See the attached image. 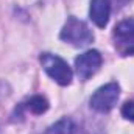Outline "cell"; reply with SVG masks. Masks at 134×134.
Returning a JSON list of instances; mask_svg holds the SVG:
<instances>
[{
    "label": "cell",
    "instance_id": "cell-4",
    "mask_svg": "<svg viewBox=\"0 0 134 134\" xmlns=\"http://www.w3.org/2000/svg\"><path fill=\"white\" fill-rule=\"evenodd\" d=\"M119 97H120V87L117 83H108L104 86L98 87L92 97H91V108L97 112H109L111 109H114V106L117 104L119 101Z\"/></svg>",
    "mask_w": 134,
    "mask_h": 134
},
{
    "label": "cell",
    "instance_id": "cell-10",
    "mask_svg": "<svg viewBox=\"0 0 134 134\" xmlns=\"http://www.w3.org/2000/svg\"><path fill=\"white\" fill-rule=\"evenodd\" d=\"M119 2H120V3H126L128 0H119Z\"/></svg>",
    "mask_w": 134,
    "mask_h": 134
},
{
    "label": "cell",
    "instance_id": "cell-7",
    "mask_svg": "<svg viewBox=\"0 0 134 134\" xmlns=\"http://www.w3.org/2000/svg\"><path fill=\"white\" fill-rule=\"evenodd\" d=\"M22 108L30 111L34 115H39V114H44L48 109V101L42 95H34L31 98H28L25 103H22Z\"/></svg>",
    "mask_w": 134,
    "mask_h": 134
},
{
    "label": "cell",
    "instance_id": "cell-3",
    "mask_svg": "<svg viewBox=\"0 0 134 134\" xmlns=\"http://www.w3.org/2000/svg\"><path fill=\"white\" fill-rule=\"evenodd\" d=\"M114 47L122 56L134 55V17L125 19L114 27L112 31Z\"/></svg>",
    "mask_w": 134,
    "mask_h": 134
},
{
    "label": "cell",
    "instance_id": "cell-9",
    "mask_svg": "<svg viewBox=\"0 0 134 134\" xmlns=\"http://www.w3.org/2000/svg\"><path fill=\"white\" fill-rule=\"evenodd\" d=\"M120 112H122V115H123L126 120L134 122V101H126V103H123Z\"/></svg>",
    "mask_w": 134,
    "mask_h": 134
},
{
    "label": "cell",
    "instance_id": "cell-5",
    "mask_svg": "<svg viewBox=\"0 0 134 134\" xmlns=\"http://www.w3.org/2000/svg\"><path fill=\"white\" fill-rule=\"evenodd\" d=\"M101 63H103V58L100 52L97 50H87L81 53L75 59V70H76L78 78L81 81H87L91 76H94L100 70Z\"/></svg>",
    "mask_w": 134,
    "mask_h": 134
},
{
    "label": "cell",
    "instance_id": "cell-6",
    "mask_svg": "<svg viewBox=\"0 0 134 134\" xmlns=\"http://www.w3.org/2000/svg\"><path fill=\"white\" fill-rule=\"evenodd\" d=\"M109 16H111V0H91L89 17L98 28H104L108 25Z\"/></svg>",
    "mask_w": 134,
    "mask_h": 134
},
{
    "label": "cell",
    "instance_id": "cell-2",
    "mask_svg": "<svg viewBox=\"0 0 134 134\" xmlns=\"http://www.w3.org/2000/svg\"><path fill=\"white\" fill-rule=\"evenodd\" d=\"M39 61H41L42 69L45 70V73L55 83H58L59 86H69L72 83V76H73L72 69L58 55H53V53H41Z\"/></svg>",
    "mask_w": 134,
    "mask_h": 134
},
{
    "label": "cell",
    "instance_id": "cell-8",
    "mask_svg": "<svg viewBox=\"0 0 134 134\" xmlns=\"http://www.w3.org/2000/svg\"><path fill=\"white\" fill-rule=\"evenodd\" d=\"M75 130H76L75 123L70 119L64 117V119L58 120L55 125H52L48 128V134H73Z\"/></svg>",
    "mask_w": 134,
    "mask_h": 134
},
{
    "label": "cell",
    "instance_id": "cell-1",
    "mask_svg": "<svg viewBox=\"0 0 134 134\" xmlns=\"http://www.w3.org/2000/svg\"><path fill=\"white\" fill-rule=\"evenodd\" d=\"M59 37L66 44H70L76 48H83V47H87L89 44H92L94 33L84 20H80L78 17L70 16L59 33Z\"/></svg>",
    "mask_w": 134,
    "mask_h": 134
}]
</instances>
